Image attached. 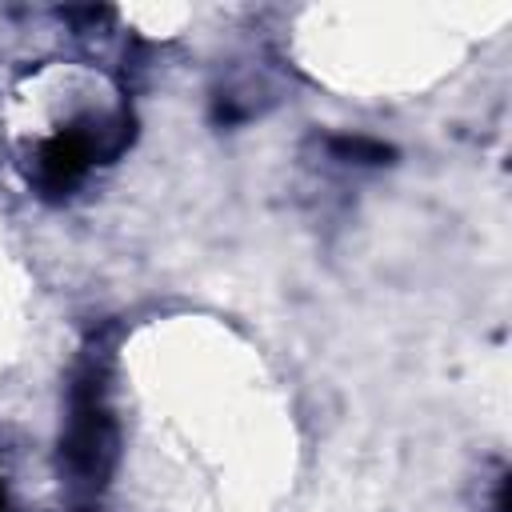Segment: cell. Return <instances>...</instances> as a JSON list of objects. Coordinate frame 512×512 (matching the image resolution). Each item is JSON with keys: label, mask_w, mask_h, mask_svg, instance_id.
I'll use <instances>...</instances> for the list:
<instances>
[{"label": "cell", "mask_w": 512, "mask_h": 512, "mask_svg": "<svg viewBox=\"0 0 512 512\" xmlns=\"http://www.w3.org/2000/svg\"><path fill=\"white\" fill-rule=\"evenodd\" d=\"M324 152L344 168H384L396 160L392 144L364 136V132H332V136H324Z\"/></svg>", "instance_id": "cell-3"}, {"label": "cell", "mask_w": 512, "mask_h": 512, "mask_svg": "<svg viewBox=\"0 0 512 512\" xmlns=\"http://www.w3.org/2000/svg\"><path fill=\"white\" fill-rule=\"evenodd\" d=\"M120 460V420L112 408V356L96 344L72 372L60 428V472L76 492H100Z\"/></svg>", "instance_id": "cell-1"}, {"label": "cell", "mask_w": 512, "mask_h": 512, "mask_svg": "<svg viewBox=\"0 0 512 512\" xmlns=\"http://www.w3.org/2000/svg\"><path fill=\"white\" fill-rule=\"evenodd\" d=\"M132 128H136V120H132L128 104H116L108 112H80V116H72L68 124H60L52 136H44L32 148L28 184L44 200L72 196L96 164L116 160L132 144Z\"/></svg>", "instance_id": "cell-2"}]
</instances>
